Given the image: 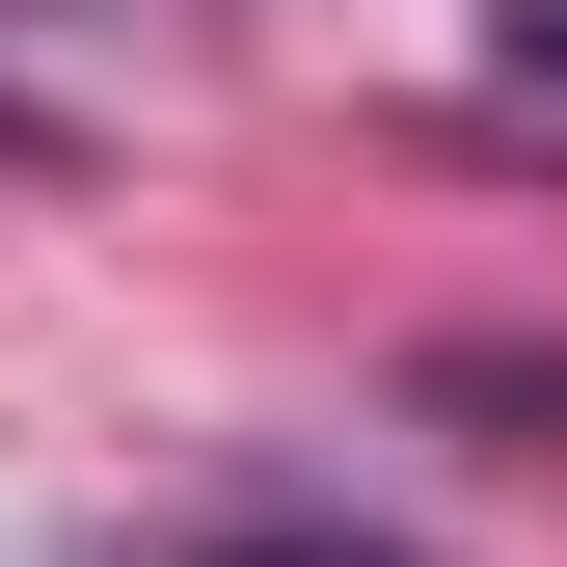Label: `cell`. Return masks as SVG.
<instances>
[{"label":"cell","instance_id":"1","mask_svg":"<svg viewBox=\"0 0 567 567\" xmlns=\"http://www.w3.org/2000/svg\"><path fill=\"white\" fill-rule=\"evenodd\" d=\"M189 567H405V540H324V514H298V540H189Z\"/></svg>","mask_w":567,"mask_h":567},{"label":"cell","instance_id":"2","mask_svg":"<svg viewBox=\"0 0 567 567\" xmlns=\"http://www.w3.org/2000/svg\"><path fill=\"white\" fill-rule=\"evenodd\" d=\"M486 54H514V82H567V0H486Z\"/></svg>","mask_w":567,"mask_h":567}]
</instances>
